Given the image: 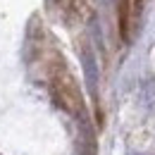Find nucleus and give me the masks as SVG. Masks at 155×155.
Returning a JSON list of instances; mask_svg holds the SVG:
<instances>
[{"label": "nucleus", "instance_id": "1", "mask_svg": "<svg viewBox=\"0 0 155 155\" xmlns=\"http://www.w3.org/2000/svg\"><path fill=\"white\" fill-rule=\"evenodd\" d=\"M84 74H86V86H88V91L96 96V91H98V64H96V58H93L91 50L84 53Z\"/></svg>", "mask_w": 155, "mask_h": 155}]
</instances>
